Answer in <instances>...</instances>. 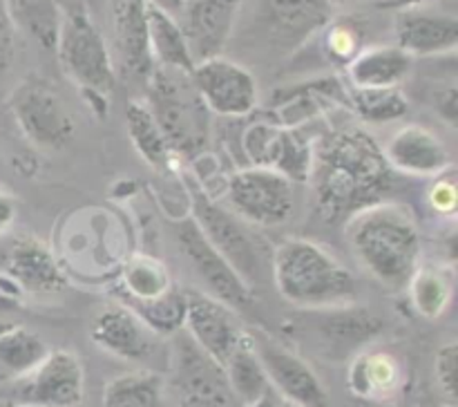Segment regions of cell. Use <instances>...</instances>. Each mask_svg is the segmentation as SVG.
I'll use <instances>...</instances> for the list:
<instances>
[{"mask_svg":"<svg viewBox=\"0 0 458 407\" xmlns=\"http://www.w3.org/2000/svg\"><path fill=\"white\" fill-rule=\"evenodd\" d=\"M224 371H226L228 385H231L233 394L242 403V407L255 405V403L271 394V385H268L262 362H259L258 352H255L253 335L249 331H246L242 343L237 344V349L226 360Z\"/></svg>","mask_w":458,"mask_h":407,"instance_id":"obj_28","label":"cell"},{"mask_svg":"<svg viewBox=\"0 0 458 407\" xmlns=\"http://www.w3.org/2000/svg\"><path fill=\"white\" fill-rule=\"evenodd\" d=\"M360 407H396L389 401H362Z\"/></svg>","mask_w":458,"mask_h":407,"instance_id":"obj_45","label":"cell"},{"mask_svg":"<svg viewBox=\"0 0 458 407\" xmlns=\"http://www.w3.org/2000/svg\"><path fill=\"white\" fill-rule=\"evenodd\" d=\"M434 107H437L438 116L445 121L447 125L456 128L458 123V89L456 85H447L441 92H437L434 97Z\"/></svg>","mask_w":458,"mask_h":407,"instance_id":"obj_41","label":"cell"},{"mask_svg":"<svg viewBox=\"0 0 458 407\" xmlns=\"http://www.w3.org/2000/svg\"><path fill=\"white\" fill-rule=\"evenodd\" d=\"M407 286L416 311L423 318L437 320L454 298V268L445 264H419Z\"/></svg>","mask_w":458,"mask_h":407,"instance_id":"obj_30","label":"cell"},{"mask_svg":"<svg viewBox=\"0 0 458 407\" xmlns=\"http://www.w3.org/2000/svg\"><path fill=\"white\" fill-rule=\"evenodd\" d=\"M349 110L367 123H389L407 114L410 103L398 88H352Z\"/></svg>","mask_w":458,"mask_h":407,"instance_id":"obj_35","label":"cell"},{"mask_svg":"<svg viewBox=\"0 0 458 407\" xmlns=\"http://www.w3.org/2000/svg\"><path fill=\"white\" fill-rule=\"evenodd\" d=\"M277 291L298 309H329L356 302L358 284L347 267L318 242L286 237L273 249Z\"/></svg>","mask_w":458,"mask_h":407,"instance_id":"obj_3","label":"cell"},{"mask_svg":"<svg viewBox=\"0 0 458 407\" xmlns=\"http://www.w3.org/2000/svg\"><path fill=\"white\" fill-rule=\"evenodd\" d=\"M9 326H12V322H4V320H0V335H3L4 331L9 329Z\"/></svg>","mask_w":458,"mask_h":407,"instance_id":"obj_47","label":"cell"},{"mask_svg":"<svg viewBox=\"0 0 458 407\" xmlns=\"http://www.w3.org/2000/svg\"><path fill=\"white\" fill-rule=\"evenodd\" d=\"M9 110L22 137L38 150L58 152L76 134L74 116L47 81L31 76L9 94Z\"/></svg>","mask_w":458,"mask_h":407,"instance_id":"obj_8","label":"cell"},{"mask_svg":"<svg viewBox=\"0 0 458 407\" xmlns=\"http://www.w3.org/2000/svg\"><path fill=\"white\" fill-rule=\"evenodd\" d=\"M383 155L394 173L419 174V177H438L452 170V152L438 134L425 125L411 123L392 134Z\"/></svg>","mask_w":458,"mask_h":407,"instance_id":"obj_22","label":"cell"},{"mask_svg":"<svg viewBox=\"0 0 458 407\" xmlns=\"http://www.w3.org/2000/svg\"><path fill=\"white\" fill-rule=\"evenodd\" d=\"M383 331V316L367 307H358L356 302L329 309H302L284 325L289 338L329 362L352 360Z\"/></svg>","mask_w":458,"mask_h":407,"instance_id":"obj_6","label":"cell"},{"mask_svg":"<svg viewBox=\"0 0 458 407\" xmlns=\"http://www.w3.org/2000/svg\"><path fill=\"white\" fill-rule=\"evenodd\" d=\"M242 0H195L183 12V36L192 61L222 56L235 27Z\"/></svg>","mask_w":458,"mask_h":407,"instance_id":"obj_20","label":"cell"},{"mask_svg":"<svg viewBox=\"0 0 458 407\" xmlns=\"http://www.w3.org/2000/svg\"><path fill=\"white\" fill-rule=\"evenodd\" d=\"M101 407H164V378L155 369L116 376L103 389Z\"/></svg>","mask_w":458,"mask_h":407,"instance_id":"obj_32","label":"cell"},{"mask_svg":"<svg viewBox=\"0 0 458 407\" xmlns=\"http://www.w3.org/2000/svg\"><path fill=\"white\" fill-rule=\"evenodd\" d=\"M362 49V31L349 18H338L327 25L325 52L331 61L349 65Z\"/></svg>","mask_w":458,"mask_h":407,"instance_id":"obj_37","label":"cell"},{"mask_svg":"<svg viewBox=\"0 0 458 407\" xmlns=\"http://www.w3.org/2000/svg\"><path fill=\"white\" fill-rule=\"evenodd\" d=\"M13 217H16V199L4 191H0V235L9 231Z\"/></svg>","mask_w":458,"mask_h":407,"instance_id":"obj_42","label":"cell"},{"mask_svg":"<svg viewBox=\"0 0 458 407\" xmlns=\"http://www.w3.org/2000/svg\"><path fill=\"white\" fill-rule=\"evenodd\" d=\"M143 88L148 110L170 152L186 159L199 157L210 139V112L192 83L191 72L155 65Z\"/></svg>","mask_w":458,"mask_h":407,"instance_id":"obj_4","label":"cell"},{"mask_svg":"<svg viewBox=\"0 0 458 407\" xmlns=\"http://www.w3.org/2000/svg\"><path fill=\"white\" fill-rule=\"evenodd\" d=\"M110 4L112 43L125 79L146 85L155 70L148 45L146 0H107Z\"/></svg>","mask_w":458,"mask_h":407,"instance_id":"obj_18","label":"cell"},{"mask_svg":"<svg viewBox=\"0 0 458 407\" xmlns=\"http://www.w3.org/2000/svg\"><path fill=\"white\" fill-rule=\"evenodd\" d=\"M188 192L192 201V222L199 226L206 240L222 253V258L235 268L246 284L262 277L264 267H271V253L264 237L250 228L233 210H226L210 199L199 182L188 179Z\"/></svg>","mask_w":458,"mask_h":407,"instance_id":"obj_7","label":"cell"},{"mask_svg":"<svg viewBox=\"0 0 458 407\" xmlns=\"http://www.w3.org/2000/svg\"><path fill=\"white\" fill-rule=\"evenodd\" d=\"M396 45L411 58L454 52L458 18L425 9H401L396 16Z\"/></svg>","mask_w":458,"mask_h":407,"instance_id":"obj_23","label":"cell"},{"mask_svg":"<svg viewBox=\"0 0 458 407\" xmlns=\"http://www.w3.org/2000/svg\"><path fill=\"white\" fill-rule=\"evenodd\" d=\"M13 58H16V38H13V21L9 13L7 0H0V94L12 74Z\"/></svg>","mask_w":458,"mask_h":407,"instance_id":"obj_39","label":"cell"},{"mask_svg":"<svg viewBox=\"0 0 458 407\" xmlns=\"http://www.w3.org/2000/svg\"><path fill=\"white\" fill-rule=\"evenodd\" d=\"M12 407H21V405H12Z\"/></svg>","mask_w":458,"mask_h":407,"instance_id":"obj_48","label":"cell"},{"mask_svg":"<svg viewBox=\"0 0 458 407\" xmlns=\"http://www.w3.org/2000/svg\"><path fill=\"white\" fill-rule=\"evenodd\" d=\"M349 249L358 262L387 289H403L420 264L423 237L401 206H369L347 219Z\"/></svg>","mask_w":458,"mask_h":407,"instance_id":"obj_2","label":"cell"},{"mask_svg":"<svg viewBox=\"0 0 458 407\" xmlns=\"http://www.w3.org/2000/svg\"><path fill=\"white\" fill-rule=\"evenodd\" d=\"M242 148L255 168L280 173L293 183H304L311 177L313 143L300 128H284L273 121H258L246 128Z\"/></svg>","mask_w":458,"mask_h":407,"instance_id":"obj_13","label":"cell"},{"mask_svg":"<svg viewBox=\"0 0 458 407\" xmlns=\"http://www.w3.org/2000/svg\"><path fill=\"white\" fill-rule=\"evenodd\" d=\"M309 182H313L318 215L335 224L387 201L396 188V173L378 141L362 128L349 125L313 143Z\"/></svg>","mask_w":458,"mask_h":407,"instance_id":"obj_1","label":"cell"},{"mask_svg":"<svg viewBox=\"0 0 458 407\" xmlns=\"http://www.w3.org/2000/svg\"><path fill=\"white\" fill-rule=\"evenodd\" d=\"M0 268L16 289L31 295H52L61 293L67 286L65 273L58 267L52 250L31 235L13 237L3 250Z\"/></svg>","mask_w":458,"mask_h":407,"instance_id":"obj_17","label":"cell"},{"mask_svg":"<svg viewBox=\"0 0 458 407\" xmlns=\"http://www.w3.org/2000/svg\"><path fill=\"white\" fill-rule=\"evenodd\" d=\"M253 343L268 385L289 403V407H331L325 385L298 352L268 338L253 335Z\"/></svg>","mask_w":458,"mask_h":407,"instance_id":"obj_15","label":"cell"},{"mask_svg":"<svg viewBox=\"0 0 458 407\" xmlns=\"http://www.w3.org/2000/svg\"><path fill=\"white\" fill-rule=\"evenodd\" d=\"M174 237H177L183 258L191 262L199 280L210 291V298L219 300L222 304L231 307L233 311H249L253 307V289L222 258V253L206 240L199 226L192 222V217L183 219L174 226Z\"/></svg>","mask_w":458,"mask_h":407,"instance_id":"obj_11","label":"cell"},{"mask_svg":"<svg viewBox=\"0 0 458 407\" xmlns=\"http://www.w3.org/2000/svg\"><path fill=\"white\" fill-rule=\"evenodd\" d=\"M414 58L398 45H376L360 49L347 65L352 88H398L410 76Z\"/></svg>","mask_w":458,"mask_h":407,"instance_id":"obj_24","label":"cell"},{"mask_svg":"<svg viewBox=\"0 0 458 407\" xmlns=\"http://www.w3.org/2000/svg\"><path fill=\"white\" fill-rule=\"evenodd\" d=\"M423 0H378L380 7H411V4H419Z\"/></svg>","mask_w":458,"mask_h":407,"instance_id":"obj_44","label":"cell"},{"mask_svg":"<svg viewBox=\"0 0 458 407\" xmlns=\"http://www.w3.org/2000/svg\"><path fill=\"white\" fill-rule=\"evenodd\" d=\"M116 298L121 300V307L132 311L152 334L161 335H174L183 329L186 322V291L170 286L165 293L157 295V298H132V295L123 293L116 289Z\"/></svg>","mask_w":458,"mask_h":407,"instance_id":"obj_27","label":"cell"},{"mask_svg":"<svg viewBox=\"0 0 458 407\" xmlns=\"http://www.w3.org/2000/svg\"><path fill=\"white\" fill-rule=\"evenodd\" d=\"M226 199L233 213L250 226H280L295 210V183L276 170L250 165L228 177Z\"/></svg>","mask_w":458,"mask_h":407,"instance_id":"obj_10","label":"cell"},{"mask_svg":"<svg viewBox=\"0 0 458 407\" xmlns=\"http://www.w3.org/2000/svg\"><path fill=\"white\" fill-rule=\"evenodd\" d=\"M173 286L164 264L148 255H137L128 262L119 289L132 298H157Z\"/></svg>","mask_w":458,"mask_h":407,"instance_id":"obj_36","label":"cell"},{"mask_svg":"<svg viewBox=\"0 0 458 407\" xmlns=\"http://www.w3.org/2000/svg\"><path fill=\"white\" fill-rule=\"evenodd\" d=\"M192 83L208 112L219 116H249L258 107L259 92L255 76L231 58H208L192 67Z\"/></svg>","mask_w":458,"mask_h":407,"instance_id":"obj_14","label":"cell"},{"mask_svg":"<svg viewBox=\"0 0 458 407\" xmlns=\"http://www.w3.org/2000/svg\"><path fill=\"white\" fill-rule=\"evenodd\" d=\"M85 396V371L79 356L67 349H49L40 365L16 380L12 405L81 407Z\"/></svg>","mask_w":458,"mask_h":407,"instance_id":"obj_12","label":"cell"},{"mask_svg":"<svg viewBox=\"0 0 458 407\" xmlns=\"http://www.w3.org/2000/svg\"><path fill=\"white\" fill-rule=\"evenodd\" d=\"M335 106L349 107V89L335 76H325V79L276 89L267 119L284 128H300L304 121Z\"/></svg>","mask_w":458,"mask_h":407,"instance_id":"obj_21","label":"cell"},{"mask_svg":"<svg viewBox=\"0 0 458 407\" xmlns=\"http://www.w3.org/2000/svg\"><path fill=\"white\" fill-rule=\"evenodd\" d=\"M186 334L192 343L219 365H226L231 353L246 335L237 311L199 291H186Z\"/></svg>","mask_w":458,"mask_h":407,"instance_id":"obj_16","label":"cell"},{"mask_svg":"<svg viewBox=\"0 0 458 407\" xmlns=\"http://www.w3.org/2000/svg\"><path fill=\"white\" fill-rule=\"evenodd\" d=\"M148 45L155 65L182 72H192L195 67L182 22L150 4H148Z\"/></svg>","mask_w":458,"mask_h":407,"instance_id":"obj_29","label":"cell"},{"mask_svg":"<svg viewBox=\"0 0 458 407\" xmlns=\"http://www.w3.org/2000/svg\"><path fill=\"white\" fill-rule=\"evenodd\" d=\"M146 4H150V7H155V9H159V12L168 13V16L177 18V16H182L183 12H186L188 0H146Z\"/></svg>","mask_w":458,"mask_h":407,"instance_id":"obj_43","label":"cell"},{"mask_svg":"<svg viewBox=\"0 0 458 407\" xmlns=\"http://www.w3.org/2000/svg\"><path fill=\"white\" fill-rule=\"evenodd\" d=\"M267 13L273 34L298 45L334 21V4L331 0H267Z\"/></svg>","mask_w":458,"mask_h":407,"instance_id":"obj_25","label":"cell"},{"mask_svg":"<svg viewBox=\"0 0 458 407\" xmlns=\"http://www.w3.org/2000/svg\"><path fill=\"white\" fill-rule=\"evenodd\" d=\"M420 407H456L452 403H428V405H420Z\"/></svg>","mask_w":458,"mask_h":407,"instance_id":"obj_46","label":"cell"},{"mask_svg":"<svg viewBox=\"0 0 458 407\" xmlns=\"http://www.w3.org/2000/svg\"><path fill=\"white\" fill-rule=\"evenodd\" d=\"M428 199L432 204V208L441 215H454L456 213V179L452 170L438 174L437 182L432 183L428 192Z\"/></svg>","mask_w":458,"mask_h":407,"instance_id":"obj_40","label":"cell"},{"mask_svg":"<svg viewBox=\"0 0 458 407\" xmlns=\"http://www.w3.org/2000/svg\"><path fill=\"white\" fill-rule=\"evenodd\" d=\"M9 13L27 36L38 43L45 52H56L58 30H61L63 9L58 0H7Z\"/></svg>","mask_w":458,"mask_h":407,"instance_id":"obj_33","label":"cell"},{"mask_svg":"<svg viewBox=\"0 0 458 407\" xmlns=\"http://www.w3.org/2000/svg\"><path fill=\"white\" fill-rule=\"evenodd\" d=\"M92 340L97 347L134 365H150L159 356V335L152 334L125 307L106 309L92 322Z\"/></svg>","mask_w":458,"mask_h":407,"instance_id":"obj_19","label":"cell"},{"mask_svg":"<svg viewBox=\"0 0 458 407\" xmlns=\"http://www.w3.org/2000/svg\"><path fill=\"white\" fill-rule=\"evenodd\" d=\"M125 128H128V137L132 141L134 150L141 155L146 164L155 165V168H165L173 159L168 143H165L164 134H161L159 125L152 119L150 110L146 103L130 101L125 107Z\"/></svg>","mask_w":458,"mask_h":407,"instance_id":"obj_34","label":"cell"},{"mask_svg":"<svg viewBox=\"0 0 458 407\" xmlns=\"http://www.w3.org/2000/svg\"><path fill=\"white\" fill-rule=\"evenodd\" d=\"M347 383L360 401H389L403 385V367L387 352H360L349 362Z\"/></svg>","mask_w":458,"mask_h":407,"instance_id":"obj_26","label":"cell"},{"mask_svg":"<svg viewBox=\"0 0 458 407\" xmlns=\"http://www.w3.org/2000/svg\"><path fill=\"white\" fill-rule=\"evenodd\" d=\"M168 371L177 407H242L224 367L201 352L188 334L174 338L168 352Z\"/></svg>","mask_w":458,"mask_h":407,"instance_id":"obj_9","label":"cell"},{"mask_svg":"<svg viewBox=\"0 0 458 407\" xmlns=\"http://www.w3.org/2000/svg\"><path fill=\"white\" fill-rule=\"evenodd\" d=\"M54 54L61 61L63 72L103 114L116 85L114 58L85 4H72L63 12Z\"/></svg>","mask_w":458,"mask_h":407,"instance_id":"obj_5","label":"cell"},{"mask_svg":"<svg viewBox=\"0 0 458 407\" xmlns=\"http://www.w3.org/2000/svg\"><path fill=\"white\" fill-rule=\"evenodd\" d=\"M49 353L47 343L27 326L12 325L0 335V380H21Z\"/></svg>","mask_w":458,"mask_h":407,"instance_id":"obj_31","label":"cell"},{"mask_svg":"<svg viewBox=\"0 0 458 407\" xmlns=\"http://www.w3.org/2000/svg\"><path fill=\"white\" fill-rule=\"evenodd\" d=\"M434 376H437V383L441 387V392L445 394L447 403L454 405L458 392V344L454 340L443 344L437 352V358H434Z\"/></svg>","mask_w":458,"mask_h":407,"instance_id":"obj_38","label":"cell"}]
</instances>
